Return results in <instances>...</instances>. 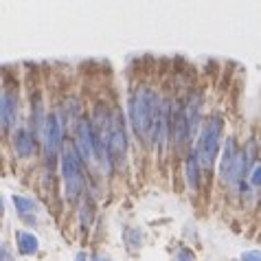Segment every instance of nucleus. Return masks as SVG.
Segmentation results:
<instances>
[{
  "mask_svg": "<svg viewBox=\"0 0 261 261\" xmlns=\"http://www.w3.org/2000/svg\"><path fill=\"white\" fill-rule=\"evenodd\" d=\"M127 154V136L123 129V123L119 112H112V125H110V136H108V158L114 165H121L125 161Z\"/></svg>",
  "mask_w": 261,
  "mask_h": 261,
  "instance_id": "4",
  "label": "nucleus"
},
{
  "mask_svg": "<svg viewBox=\"0 0 261 261\" xmlns=\"http://www.w3.org/2000/svg\"><path fill=\"white\" fill-rule=\"evenodd\" d=\"M185 119H187V125H189V134L195 132L198 127V121H200V97L198 95H191L185 103Z\"/></svg>",
  "mask_w": 261,
  "mask_h": 261,
  "instance_id": "8",
  "label": "nucleus"
},
{
  "mask_svg": "<svg viewBox=\"0 0 261 261\" xmlns=\"http://www.w3.org/2000/svg\"><path fill=\"white\" fill-rule=\"evenodd\" d=\"M77 261H86V255H84V252H79V255H77Z\"/></svg>",
  "mask_w": 261,
  "mask_h": 261,
  "instance_id": "19",
  "label": "nucleus"
},
{
  "mask_svg": "<svg viewBox=\"0 0 261 261\" xmlns=\"http://www.w3.org/2000/svg\"><path fill=\"white\" fill-rule=\"evenodd\" d=\"M92 261H110V257H106V255H97Z\"/></svg>",
  "mask_w": 261,
  "mask_h": 261,
  "instance_id": "18",
  "label": "nucleus"
},
{
  "mask_svg": "<svg viewBox=\"0 0 261 261\" xmlns=\"http://www.w3.org/2000/svg\"><path fill=\"white\" fill-rule=\"evenodd\" d=\"M237 158H239V151L235 149V141L228 139L226 147H224V151H222V163H220V173H222V178L226 180V182H228L230 173H233L235 165H237Z\"/></svg>",
  "mask_w": 261,
  "mask_h": 261,
  "instance_id": "7",
  "label": "nucleus"
},
{
  "mask_svg": "<svg viewBox=\"0 0 261 261\" xmlns=\"http://www.w3.org/2000/svg\"><path fill=\"white\" fill-rule=\"evenodd\" d=\"M158 112H161V101L149 88H139L129 99V123L143 141H154Z\"/></svg>",
  "mask_w": 261,
  "mask_h": 261,
  "instance_id": "1",
  "label": "nucleus"
},
{
  "mask_svg": "<svg viewBox=\"0 0 261 261\" xmlns=\"http://www.w3.org/2000/svg\"><path fill=\"white\" fill-rule=\"evenodd\" d=\"M176 261H195V257H193V252H191L189 248H182V250L178 252Z\"/></svg>",
  "mask_w": 261,
  "mask_h": 261,
  "instance_id": "16",
  "label": "nucleus"
},
{
  "mask_svg": "<svg viewBox=\"0 0 261 261\" xmlns=\"http://www.w3.org/2000/svg\"><path fill=\"white\" fill-rule=\"evenodd\" d=\"M125 242H127V248L129 250H139L143 246V233L141 228H127L125 230Z\"/></svg>",
  "mask_w": 261,
  "mask_h": 261,
  "instance_id": "14",
  "label": "nucleus"
},
{
  "mask_svg": "<svg viewBox=\"0 0 261 261\" xmlns=\"http://www.w3.org/2000/svg\"><path fill=\"white\" fill-rule=\"evenodd\" d=\"M13 145H16V151L18 156H31L33 149H35V143H33V136L31 132H27V129H20L16 134V139H13Z\"/></svg>",
  "mask_w": 261,
  "mask_h": 261,
  "instance_id": "10",
  "label": "nucleus"
},
{
  "mask_svg": "<svg viewBox=\"0 0 261 261\" xmlns=\"http://www.w3.org/2000/svg\"><path fill=\"white\" fill-rule=\"evenodd\" d=\"M222 129H224V121L217 117H211L204 127L200 132V139H198V147H195V154H198V161L200 167L204 171H208L217 158V149H220V136H222Z\"/></svg>",
  "mask_w": 261,
  "mask_h": 261,
  "instance_id": "2",
  "label": "nucleus"
},
{
  "mask_svg": "<svg viewBox=\"0 0 261 261\" xmlns=\"http://www.w3.org/2000/svg\"><path fill=\"white\" fill-rule=\"evenodd\" d=\"M11 200H13V204H16V211L22 215V217H29V215L33 217V213L38 211L35 202H33V200H29V198H24V195H13Z\"/></svg>",
  "mask_w": 261,
  "mask_h": 261,
  "instance_id": "13",
  "label": "nucleus"
},
{
  "mask_svg": "<svg viewBox=\"0 0 261 261\" xmlns=\"http://www.w3.org/2000/svg\"><path fill=\"white\" fill-rule=\"evenodd\" d=\"M62 143V125H60V119L57 114H48L46 121H44V147H46V154L53 156L57 147Z\"/></svg>",
  "mask_w": 261,
  "mask_h": 261,
  "instance_id": "6",
  "label": "nucleus"
},
{
  "mask_svg": "<svg viewBox=\"0 0 261 261\" xmlns=\"http://www.w3.org/2000/svg\"><path fill=\"white\" fill-rule=\"evenodd\" d=\"M77 147H79V156H82L84 161H92V156H95V129H92L88 119H79Z\"/></svg>",
  "mask_w": 261,
  "mask_h": 261,
  "instance_id": "5",
  "label": "nucleus"
},
{
  "mask_svg": "<svg viewBox=\"0 0 261 261\" xmlns=\"http://www.w3.org/2000/svg\"><path fill=\"white\" fill-rule=\"evenodd\" d=\"M13 123H16V97L5 92V97H3V129L5 132Z\"/></svg>",
  "mask_w": 261,
  "mask_h": 261,
  "instance_id": "12",
  "label": "nucleus"
},
{
  "mask_svg": "<svg viewBox=\"0 0 261 261\" xmlns=\"http://www.w3.org/2000/svg\"><path fill=\"white\" fill-rule=\"evenodd\" d=\"M62 176H64V187H66V198L72 202L82 195L84 189V178H82V163L75 149H64L62 151Z\"/></svg>",
  "mask_w": 261,
  "mask_h": 261,
  "instance_id": "3",
  "label": "nucleus"
},
{
  "mask_svg": "<svg viewBox=\"0 0 261 261\" xmlns=\"http://www.w3.org/2000/svg\"><path fill=\"white\" fill-rule=\"evenodd\" d=\"M250 182L255 185V187H261V167H257V169L252 171V176H250Z\"/></svg>",
  "mask_w": 261,
  "mask_h": 261,
  "instance_id": "17",
  "label": "nucleus"
},
{
  "mask_svg": "<svg viewBox=\"0 0 261 261\" xmlns=\"http://www.w3.org/2000/svg\"><path fill=\"white\" fill-rule=\"evenodd\" d=\"M242 261H261V250H248V252H244Z\"/></svg>",
  "mask_w": 261,
  "mask_h": 261,
  "instance_id": "15",
  "label": "nucleus"
},
{
  "mask_svg": "<svg viewBox=\"0 0 261 261\" xmlns=\"http://www.w3.org/2000/svg\"><path fill=\"white\" fill-rule=\"evenodd\" d=\"M16 244H18V250L20 255H35L38 252V237L33 233H29V230H18L16 233Z\"/></svg>",
  "mask_w": 261,
  "mask_h": 261,
  "instance_id": "9",
  "label": "nucleus"
},
{
  "mask_svg": "<svg viewBox=\"0 0 261 261\" xmlns=\"http://www.w3.org/2000/svg\"><path fill=\"white\" fill-rule=\"evenodd\" d=\"M200 161H198V154L195 151H191L189 158H187V165H185V173H187V185L191 187V189H195L200 182Z\"/></svg>",
  "mask_w": 261,
  "mask_h": 261,
  "instance_id": "11",
  "label": "nucleus"
}]
</instances>
